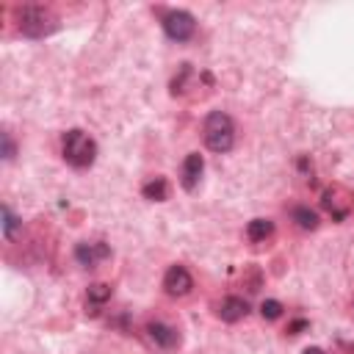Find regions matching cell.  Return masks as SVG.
Masks as SVG:
<instances>
[{
    "instance_id": "1",
    "label": "cell",
    "mask_w": 354,
    "mask_h": 354,
    "mask_svg": "<svg viewBox=\"0 0 354 354\" xmlns=\"http://www.w3.org/2000/svg\"><path fill=\"white\" fill-rule=\"evenodd\" d=\"M61 155H64V160H66L69 166H75V169H88V166L94 163V158H97V144H94V138H91L86 130L72 127V130H66L64 138H61Z\"/></svg>"
},
{
    "instance_id": "2",
    "label": "cell",
    "mask_w": 354,
    "mask_h": 354,
    "mask_svg": "<svg viewBox=\"0 0 354 354\" xmlns=\"http://www.w3.org/2000/svg\"><path fill=\"white\" fill-rule=\"evenodd\" d=\"M202 138H205V147L210 152H218V155L230 152L232 144H235V124H232V119L224 111L207 113V119L202 124Z\"/></svg>"
},
{
    "instance_id": "3",
    "label": "cell",
    "mask_w": 354,
    "mask_h": 354,
    "mask_svg": "<svg viewBox=\"0 0 354 354\" xmlns=\"http://www.w3.org/2000/svg\"><path fill=\"white\" fill-rule=\"evenodd\" d=\"M55 22L58 19L44 6H22V8H17V28L28 39H41V36L53 33Z\"/></svg>"
},
{
    "instance_id": "4",
    "label": "cell",
    "mask_w": 354,
    "mask_h": 354,
    "mask_svg": "<svg viewBox=\"0 0 354 354\" xmlns=\"http://www.w3.org/2000/svg\"><path fill=\"white\" fill-rule=\"evenodd\" d=\"M160 25H163V30H166V36L171 41H188L194 36V30H196V19L188 11H183V8L166 11L160 17Z\"/></svg>"
},
{
    "instance_id": "5",
    "label": "cell",
    "mask_w": 354,
    "mask_h": 354,
    "mask_svg": "<svg viewBox=\"0 0 354 354\" xmlns=\"http://www.w3.org/2000/svg\"><path fill=\"white\" fill-rule=\"evenodd\" d=\"M144 337L149 340V346H155L160 351H171L180 346V332L174 326H169L166 321H149L144 326Z\"/></svg>"
},
{
    "instance_id": "6",
    "label": "cell",
    "mask_w": 354,
    "mask_h": 354,
    "mask_svg": "<svg viewBox=\"0 0 354 354\" xmlns=\"http://www.w3.org/2000/svg\"><path fill=\"white\" fill-rule=\"evenodd\" d=\"M163 290L171 299H183L194 290V277L188 274L185 266H169V271L163 274Z\"/></svg>"
},
{
    "instance_id": "7",
    "label": "cell",
    "mask_w": 354,
    "mask_h": 354,
    "mask_svg": "<svg viewBox=\"0 0 354 354\" xmlns=\"http://www.w3.org/2000/svg\"><path fill=\"white\" fill-rule=\"evenodd\" d=\"M321 205H324V210H326L335 221H343V218L351 213V196H348V191H346L343 185L326 188L324 196H321Z\"/></svg>"
},
{
    "instance_id": "8",
    "label": "cell",
    "mask_w": 354,
    "mask_h": 354,
    "mask_svg": "<svg viewBox=\"0 0 354 354\" xmlns=\"http://www.w3.org/2000/svg\"><path fill=\"white\" fill-rule=\"evenodd\" d=\"M202 169H205V160L199 152H188L185 160H183V169H180V183L185 191H194L199 185V177H202Z\"/></svg>"
},
{
    "instance_id": "9",
    "label": "cell",
    "mask_w": 354,
    "mask_h": 354,
    "mask_svg": "<svg viewBox=\"0 0 354 354\" xmlns=\"http://www.w3.org/2000/svg\"><path fill=\"white\" fill-rule=\"evenodd\" d=\"M216 313H218V318H221V321L235 324V321H241V318H246V315H249V301H246V299H241V296H224Z\"/></svg>"
},
{
    "instance_id": "10",
    "label": "cell",
    "mask_w": 354,
    "mask_h": 354,
    "mask_svg": "<svg viewBox=\"0 0 354 354\" xmlns=\"http://www.w3.org/2000/svg\"><path fill=\"white\" fill-rule=\"evenodd\" d=\"M75 257L80 266L86 268H97V263H102L105 257H111V249L105 243H77Z\"/></svg>"
},
{
    "instance_id": "11",
    "label": "cell",
    "mask_w": 354,
    "mask_h": 354,
    "mask_svg": "<svg viewBox=\"0 0 354 354\" xmlns=\"http://www.w3.org/2000/svg\"><path fill=\"white\" fill-rule=\"evenodd\" d=\"M141 194H144L147 199H152V202H163V199L169 196V185H166L163 177H149V180L141 185Z\"/></svg>"
},
{
    "instance_id": "12",
    "label": "cell",
    "mask_w": 354,
    "mask_h": 354,
    "mask_svg": "<svg viewBox=\"0 0 354 354\" xmlns=\"http://www.w3.org/2000/svg\"><path fill=\"white\" fill-rule=\"evenodd\" d=\"M271 232H274V224H271L268 218H252L249 227H246V235H249V241H254V243H263L266 238H271Z\"/></svg>"
},
{
    "instance_id": "13",
    "label": "cell",
    "mask_w": 354,
    "mask_h": 354,
    "mask_svg": "<svg viewBox=\"0 0 354 354\" xmlns=\"http://www.w3.org/2000/svg\"><path fill=\"white\" fill-rule=\"evenodd\" d=\"M290 216H293V221H296L301 230H315V227H318V213L310 210L307 205H296V207L290 210Z\"/></svg>"
},
{
    "instance_id": "14",
    "label": "cell",
    "mask_w": 354,
    "mask_h": 354,
    "mask_svg": "<svg viewBox=\"0 0 354 354\" xmlns=\"http://www.w3.org/2000/svg\"><path fill=\"white\" fill-rule=\"evenodd\" d=\"M111 285H105V282H91L88 285V290H86V299L91 301V304H105L108 299H111Z\"/></svg>"
},
{
    "instance_id": "15",
    "label": "cell",
    "mask_w": 354,
    "mask_h": 354,
    "mask_svg": "<svg viewBox=\"0 0 354 354\" xmlns=\"http://www.w3.org/2000/svg\"><path fill=\"white\" fill-rule=\"evenodd\" d=\"M282 301H277V299H266L263 304H260V315L266 318V321H274V318H279L282 315Z\"/></svg>"
},
{
    "instance_id": "16",
    "label": "cell",
    "mask_w": 354,
    "mask_h": 354,
    "mask_svg": "<svg viewBox=\"0 0 354 354\" xmlns=\"http://www.w3.org/2000/svg\"><path fill=\"white\" fill-rule=\"evenodd\" d=\"M17 224H19V218L11 213V207H8V205H3V235H6V238H11V232L17 230Z\"/></svg>"
},
{
    "instance_id": "17",
    "label": "cell",
    "mask_w": 354,
    "mask_h": 354,
    "mask_svg": "<svg viewBox=\"0 0 354 354\" xmlns=\"http://www.w3.org/2000/svg\"><path fill=\"white\" fill-rule=\"evenodd\" d=\"M3 158H6V160H11V158H14V144H11L8 133H3Z\"/></svg>"
},
{
    "instance_id": "18",
    "label": "cell",
    "mask_w": 354,
    "mask_h": 354,
    "mask_svg": "<svg viewBox=\"0 0 354 354\" xmlns=\"http://www.w3.org/2000/svg\"><path fill=\"white\" fill-rule=\"evenodd\" d=\"M301 354H326V351H324V348H318V346H310V348H304Z\"/></svg>"
}]
</instances>
